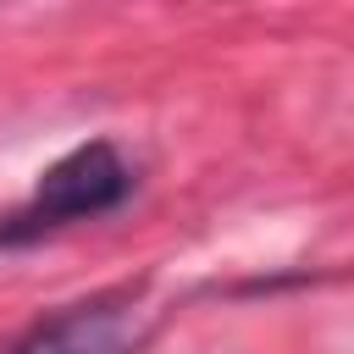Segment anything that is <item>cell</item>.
Segmentation results:
<instances>
[{
    "label": "cell",
    "instance_id": "6da1fadb",
    "mask_svg": "<svg viewBox=\"0 0 354 354\" xmlns=\"http://www.w3.org/2000/svg\"><path fill=\"white\" fill-rule=\"evenodd\" d=\"M133 188H138L133 160L111 138H88V144L66 149L61 160H50L33 183V194L0 216V249H28L50 232L111 216L116 205H127Z\"/></svg>",
    "mask_w": 354,
    "mask_h": 354
},
{
    "label": "cell",
    "instance_id": "7a4b0ae2",
    "mask_svg": "<svg viewBox=\"0 0 354 354\" xmlns=\"http://www.w3.org/2000/svg\"><path fill=\"white\" fill-rule=\"evenodd\" d=\"M155 332L144 282H116L22 326L0 354H138Z\"/></svg>",
    "mask_w": 354,
    "mask_h": 354
}]
</instances>
